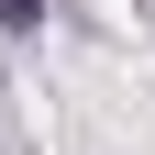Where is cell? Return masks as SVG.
Masks as SVG:
<instances>
[{"label":"cell","mask_w":155,"mask_h":155,"mask_svg":"<svg viewBox=\"0 0 155 155\" xmlns=\"http://www.w3.org/2000/svg\"><path fill=\"white\" fill-rule=\"evenodd\" d=\"M45 22V0H0V33H33Z\"/></svg>","instance_id":"cell-1"}]
</instances>
